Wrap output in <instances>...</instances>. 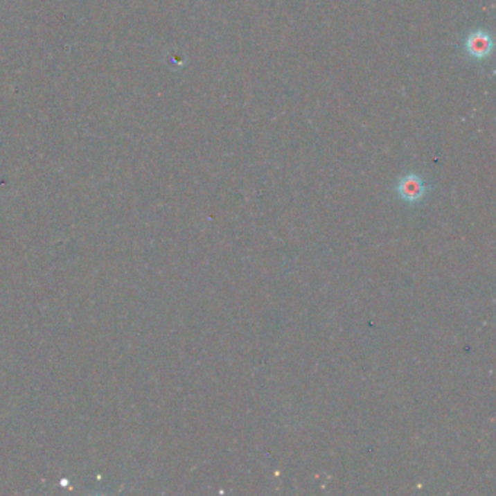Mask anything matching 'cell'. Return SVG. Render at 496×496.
<instances>
[{
    "label": "cell",
    "instance_id": "obj_2",
    "mask_svg": "<svg viewBox=\"0 0 496 496\" xmlns=\"http://www.w3.org/2000/svg\"><path fill=\"white\" fill-rule=\"evenodd\" d=\"M398 189H399V194L403 200L418 201L425 194V184L418 177V175L411 173L400 181Z\"/></svg>",
    "mask_w": 496,
    "mask_h": 496
},
{
    "label": "cell",
    "instance_id": "obj_1",
    "mask_svg": "<svg viewBox=\"0 0 496 496\" xmlns=\"http://www.w3.org/2000/svg\"><path fill=\"white\" fill-rule=\"evenodd\" d=\"M466 50L472 57L479 58V60L488 57L492 51V39L489 34L485 31L473 33L466 41Z\"/></svg>",
    "mask_w": 496,
    "mask_h": 496
}]
</instances>
